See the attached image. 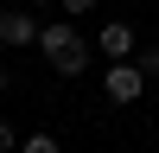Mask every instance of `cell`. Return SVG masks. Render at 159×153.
I'll return each mask as SVG.
<instances>
[{
	"label": "cell",
	"instance_id": "cell-3",
	"mask_svg": "<svg viewBox=\"0 0 159 153\" xmlns=\"http://www.w3.org/2000/svg\"><path fill=\"white\" fill-rule=\"evenodd\" d=\"M96 45H102V58H108V64H121V58H134V51H140V38H134V26H127V19H108V26L96 32Z\"/></svg>",
	"mask_w": 159,
	"mask_h": 153
},
{
	"label": "cell",
	"instance_id": "cell-9",
	"mask_svg": "<svg viewBox=\"0 0 159 153\" xmlns=\"http://www.w3.org/2000/svg\"><path fill=\"white\" fill-rule=\"evenodd\" d=\"M7 83H13V76H7V64H0V96H7Z\"/></svg>",
	"mask_w": 159,
	"mask_h": 153
},
{
	"label": "cell",
	"instance_id": "cell-10",
	"mask_svg": "<svg viewBox=\"0 0 159 153\" xmlns=\"http://www.w3.org/2000/svg\"><path fill=\"white\" fill-rule=\"evenodd\" d=\"M32 7H51V0H32Z\"/></svg>",
	"mask_w": 159,
	"mask_h": 153
},
{
	"label": "cell",
	"instance_id": "cell-7",
	"mask_svg": "<svg viewBox=\"0 0 159 153\" xmlns=\"http://www.w3.org/2000/svg\"><path fill=\"white\" fill-rule=\"evenodd\" d=\"M64 13H70V19H83V13H96V0H57Z\"/></svg>",
	"mask_w": 159,
	"mask_h": 153
},
{
	"label": "cell",
	"instance_id": "cell-1",
	"mask_svg": "<svg viewBox=\"0 0 159 153\" xmlns=\"http://www.w3.org/2000/svg\"><path fill=\"white\" fill-rule=\"evenodd\" d=\"M38 51H45V64L57 76H83L89 70V45H83V32L70 19H45L38 26Z\"/></svg>",
	"mask_w": 159,
	"mask_h": 153
},
{
	"label": "cell",
	"instance_id": "cell-5",
	"mask_svg": "<svg viewBox=\"0 0 159 153\" xmlns=\"http://www.w3.org/2000/svg\"><path fill=\"white\" fill-rule=\"evenodd\" d=\"M19 153H64V147H57V134H25Z\"/></svg>",
	"mask_w": 159,
	"mask_h": 153
},
{
	"label": "cell",
	"instance_id": "cell-4",
	"mask_svg": "<svg viewBox=\"0 0 159 153\" xmlns=\"http://www.w3.org/2000/svg\"><path fill=\"white\" fill-rule=\"evenodd\" d=\"M38 26L45 19H32V13H0V45H13V51H25V45H38Z\"/></svg>",
	"mask_w": 159,
	"mask_h": 153
},
{
	"label": "cell",
	"instance_id": "cell-2",
	"mask_svg": "<svg viewBox=\"0 0 159 153\" xmlns=\"http://www.w3.org/2000/svg\"><path fill=\"white\" fill-rule=\"evenodd\" d=\"M147 83H153V76L140 70L134 58H121V64H108V70H102V96H108L115 109H134V102L147 96Z\"/></svg>",
	"mask_w": 159,
	"mask_h": 153
},
{
	"label": "cell",
	"instance_id": "cell-6",
	"mask_svg": "<svg viewBox=\"0 0 159 153\" xmlns=\"http://www.w3.org/2000/svg\"><path fill=\"white\" fill-rule=\"evenodd\" d=\"M134 64H140L147 76H159V45H140V51H134Z\"/></svg>",
	"mask_w": 159,
	"mask_h": 153
},
{
	"label": "cell",
	"instance_id": "cell-8",
	"mask_svg": "<svg viewBox=\"0 0 159 153\" xmlns=\"http://www.w3.org/2000/svg\"><path fill=\"white\" fill-rule=\"evenodd\" d=\"M0 153H19V134H13V121H0Z\"/></svg>",
	"mask_w": 159,
	"mask_h": 153
}]
</instances>
